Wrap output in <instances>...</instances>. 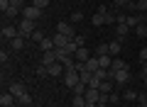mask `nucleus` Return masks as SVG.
Masks as SVG:
<instances>
[{"instance_id":"f257e3e1","label":"nucleus","mask_w":147,"mask_h":107,"mask_svg":"<svg viewBox=\"0 0 147 107\" xmlns=\"http://www.w3.org/2000/svg\"><path fill=\"white\" fill-rule=\"evenodd\" d=\"M79 83H81V73L76 71V66L64 71V85H66V88H76Z\"/></svg>"},{"instance_id":"f03ea898","label":"nucleus","mask_w":147,"mask_h":107,"mask_svg":"<svg viewBox=\"0 0 147 107\" xmlns=\"http://www.w3.org/2000/svg\"><path fill=\"white\" fill-rule=\"evenodd\" d=\"M17 29H20L22 37H30L32 32H37V22H34V20H27V17H22L20 25H17Z\"/></svg>"},{"instance_id":"7ed1b4c3","label":"nucleus","mask_w":147,"mask_h":107,"mask_svg":"<svg viewBox=\"0 0 147 107\" xmlns=\"http://www.w3.org/2000/svg\"><path fill=\"white\" fill-rule=\"evenodd\" d=\"M44 15V10H39V7H34V5H25L22 7V17H27V20H39V17Z\"/></svg>"},{"instance_id":"20e7f679","label":"nucleus","mask_w":147,"mask_h":107,"mask_svg":"<svg viewBox=\"0 0 147 107\" xmlns=\"http://www.w3.org/2000/svg\"><path fill=\"white\" fill-rule=\"evenodd\" d=\"M57 32H59V34H64V37H69V39L76 37V29H74L71 22H59V25H57Z\"/></svg>"},{"instance_id":"39448f33","label":"nucleus","mask_w":147,"mask_h":107,"mask_svg":"<svg viewBox=\"0 0 147 107\" xmlns=\"http://www.w3.org/2000/svg\"><path fill=\"white\" fill-rule=\"evenodd\" d=\"M105 12H108V7H105V5H100L98 10H96V15L91 17V25H93V27H100V25H105Z\"/></svg>"},{"instance_id":"423d86ee","label":"nucleus","mask_w":147,"mask_h":107,"mask_svg":"<svg viewBox=\"0 0 147 107\" xmlns=\"http://www.w3.org/2000/svg\"><path fill=\"white\" fill-rule=\"evenodd\" d=\"M7 90H10L12 95H15V97H22V95H25V92H27V88H25V83H20V80H12Z\"/></svg>"},{"instance_id":"0eeeda50","label":"nucleus","mask_w":147,"mask_h":107,"mask_svg":"<svg viewBox=\"0 0 147 107\" xmlns=\"http://www.w3.org/2000/svg\"><path fill=\"white\" fill-rule=\"evenodd\" d=\"M0 34H3V39H15V37H22L20 29H17V27H12V25L3 27V32H0Z\"/></svg>"},{"instance_id":"6e6552de","label":"nucleus","mask_w":147,"mask_h":107,"mask_svg":"<svg viewBox=\"0 0 147 107\" xmlns=\"http://www.w3.org/2000/svg\"><path fill=\"white\" fill-rule=\"evenodd\" d=\"M130 32H132V29H130V27L125 25V22H120V25H115V37H118V41H123V39H125L127 34H130Z\"/></svg>"},{"instance_id":"1a4fd4ad","label":"nucleus","mask_w":147,"mask_h":107,"mask_svg":"<svg viewBox=\"0 0 147 107\" xmlns=\"http://www.w3.org/2000/svg\"><path fill=\"white\" fill-rule=\"evenodd\" d=\"M57 51H42V66H52V63H57Z\"/></svg>"},{"instance_id":"9d476101","label":"nucleus","mask_w":147,"mask_h":107,"mask_svg":"<svg viewBox=\"0 0 147 107\" xmlns=\"http://www.w3.org/2000/svg\"><path fill=\"white\" fill-rule=\"evenodd\" d=\"M15 102H17V97L12 95L10 90H7V92H3V95H0V105H3V107H12V105H15Z\"/></svg>"},{"instance_id":"9b49d317","label":"nucleus","mask_w":147,"mask_h":107,"mask_svg":"<svg viewBox=\"0 0 147 107\" xmlns=\"http://www.w3.org/2000/svg\"><path fill=\"white\" fill-rule=\"evenodd\" d=\"M84 97H86V102H98L100 100V90L98 88H88V90L84 92Z\"/></svg>"},{"instance_id":"f8f14e48","label":"nucleus","mask_w":147,"mask_h":107,"mask_svg":"<svg viewBox=\"0 0 147 107\" xmlns=\"http://www.w3.org/2000/svg\"><path fill=\"white\" fill-rule=\"evenodd\" d=\"M74 56H76V61H81V63H86L91 58V51L86 49V46H79V49H76V54H74Z\"/></svg>"},{"instance_id":"ddd939ff","label":"nucleus","mask_w":147,"mask_h":107,"mask_svg":"<svg viewBox=\"0 0 147 107\" xmlns=\"http://www.w3.org/2000/svg\"><path fill=\"white\" fill-rule=\"evenodd\" d=\"M113 80H115L118 85L127 83V80H130V68H125V71H115V78H113Z\"/></svg>"},{"instance_id":"4468645a","label":"nucleus","mask_w":147,"mask_h":107,"mask_svg":"<svg viewBox=\"0 0 147 107\" xmlns=\"http://www.w3.org/2000/svg\"><path fill=\"white\" fill-rule=\"evenodd\" d=\"M140 22H145V15H127V20H125V25L130 27V29H135Z\"/></svg>"},{"instance_id":"2eb2a0df","label":"nucleus","mask_w":147,"mask_h":107,"mask_svg":"<svg viewBox=\"0 0 147 107\" xmlns=\"http://www.w3.org/2000/svg\"><path fill=\"white\" fill-rule=\"evenodd\" d=\"M47 68H49V76H52V78L61 76V73L66 71V68H64V63H59V61H57V63H52V66H47Z\"/></svg>"},{"instance_id":"dca6fc26","label":"nucleus","mask_w":147,"mask_h":107,"mask_svg":"<svg viewBox=\"0 0 147 107\" xmlns=\"http://www.w3.org/2000/svg\"><path fill=\"white\" fill-rule=\"evenodd\" d=\"M108 51H110V56H113V58H115L118 56V54H120V51H123V41H110V44H108Z\"/></svg>"},{"instance_id":"f3484780","label":"nucleus","mask_w":147,"mask_h":107,"mask_svg":"<svg viewBox=\"0 0 147 107\" xmlns=\"http://www.w3.org/2000/svg\"><path fill=\"white\" fill-rule=\"evenodd\" d=\"M39 49H42V51H54V49H57V46H54V39H52V37H44V39L39 41Z\"/></svg>"},{"instance_id":"a211bd4d","label":"nucleus","mask_w":147,"mask_h":107,"mask_svg":"<svg viewBox=\"0 0 147 107\" xmlns=\"http://www.w3.org/2000/svg\"><path fill=\"white\" fill-rule=\"evenodd\" d=\"M10 49L12 51H22V49H25V37H15V39H10Z\"/></svg>"},{"instance_id":"6ab92c4d","label":"nucleus","mask_w":147,"mask_h":107,"mask_svg":"<svg viewBox=\"0 0 147 107\" xmlns=\"http://www.w3.org/2000/svg\"><path fill=\"white\" fill-rule=\"evenodd\" d=\"M52 39H54V46H57V49H61V46H66V44H69V37L59 34V32H57V34L52 37Z\"/></svg>"},{"instance_id":"aec40b11","label":"nucleus","mask_w":147,"mask_h":107,"mask_svg":"<svg viewBox=\"0 0 147 107\" xmlns=\"http://www.w3.org/2000/svg\"><path fill=\"white\" fill-rule=\"evenodd\" d=\"M132 34H137L140 39H145V37H147V22H140V25L132 29Z\"/></svg>"},{"instance_id":"412c9836","label":"nucleus","mask_w":147,"mask_h":107,"mask_svg":"<svg viewBox=\"0 0 147 107\" xmlns=\"http://www.w3.org/2000/svg\"><path fill=\"white\" fill-rule=\"evenodd\" d=\"M110 68H113V71H125V68H127V63L125 61H123V58H113V66H110Z\"/></svg>"},{"instance_id":"4be33fe9","label":"nucleus","mask_w":147,"mask_h":107,"mask_svg":"<svg viewBox=\"0 0 147 107\" xmlns=\"http://www.w3.org/2000/svg\"><path fill=\"white\" fill-rule=\"evenodd\" d=\"M20 12H22V10H20V7H15V5H12V7H10V10H7V12H3V15H5V17H7V20H15V17H17V15H20Z\"/></svg>"},{"instance_id":"5701e85b","label":"nucleus","mask_w":147,"mask_h":107,"mask_svg":"<svg viewBox=\"0 0 147 107\" xmlns=\"http://www.w3.org/2000/svg\"><path fill=\"white\" fill-rule=\"evenodd\" d=\"M71 105H74V107H86L88 102H86L84 95H74V102H71Z\"/></svg>"},{"instance_id":"b1692460","label":"nucleus","mask_w":147,"mask_h":107,"mask_svg":"<svg viewBox=\"0 0 147 107\" xmlns=\"http://www.w3.org/2000/svg\"><path fill=\"white\" fill-rule=\"evenodd\" d=\"M98 90H100V92H113V80H103Z\"/></svg>"},{"instance_id":"393cba45","label":"nucleus","mask_w":147,"mask_h":107,"mask_svg":"<svg viewBox=\"0 0 147 107\" xmlns=\"http://www.w3.org/2000/svg\"><path fill=\"white\" fill-rule=\"evenodd\" d=\"M49 3H52V0H32V5H34V7H39V10H47V7H49Z\"/></svg>"},{"instance_id":"a878e982","label":"nucleus","mask_w":147,"mask_h":107,"mask_svg":"<svg viewBox=\"0 0 147 107\" xmlns=\"http://www.w3.org/2000/svg\"><path fill=\"white\" fill-rule=\"evenodd\" d=\"M71 90H74V95H84V92L88 90V85H86V83H79V85H76V88H71Z\"/></svg>"},{"instance_id":"bb28decb","label":"nucleus","mask_w":147,"mask_h":107,"mask_svg":"<svg viewBox=\"0 0 147 107\" xmlns=\"http://www.w3.org/2000/svg\"><path fill=\"white\" fill-rule=\"evenodd\" d=\"M105 54H110V51H108V44H98V49H96L93 56H105Z\"/></svg>"},{"instance_id":"cd10ccee","label":"nucleus","mask_w":147,"mask_h":107,"mask_svg":"<svg viewBox=\"0 0 147 107\" xmlns=\"http://www.w3.org/2000/svg\"><path fill=\"white\" fill-rule=\"evenodd\" d=\"M81 20H84V12L76 10V12H71V20H69V22H71V25H76V22H81Z\"/></svg>"},{"instance_id":"c85d7f7f","label":"nucleus","mask_w":147,"mask_h":107,"mask_svg":"<svg viewBox=\"0 0 147 107\" xmlns=\"http://www.w3.org/2000/svg\"><path fill=\"white\" fill-rule=\"evenodd\" d=\"M17 102H20V105H32V95H30V92H25L22 97H17Z\"/></svg>"},{"instance_id":"c756f323","label":"nucleus","mask_w":147,"mask_h":107,"mask_svg":"<svg viewBox=\"0 0 147 107\" xmlns=\"http://www.w3.org/2000/svg\"><path fill=\"white\" fill-rule=\"evenodd\" d=\"M30 37H32V39H34V41H37V44H39V41H42V39H44V32H39V29H37V32H32V34H30Z\"/></svg>"},{"instance_id":"7c9ffc66","label":"nucleus","mask_w":147,"mask_h":107,"mask_svg":"<svg viewBox=\"0 0 147 107\" xmlns=\"http://www.w3.org/2000/svg\"><path fill=\"white\" fill-rule=\"evenodd\" d=\"M100 83H103V80H100L98 76H93V78H91V83H88V88H100Z\"/></svg>"},{"instance_id":"2f4dec72","label":"nucleus","mask_w":147,"mask_h":107,"mask_svg":"<svg viewBox=\"0 0 147 107\" xmlns=\"http://www.w3.org/2000/svg\"><path fill=\"white\" fill-rule=\"evenodd\" d=\"M113 7H118V10H123V7H127V0H113Z\"/></svg>"},{"instance_id":"473e14b6","label":"nucleus","mask_w":147,"mask_h":107,"mask_svg":"<svg viewBox=\"0 0 147 107\" xmlns=\"http://www.w3.org/2000/svg\"><path fill=\"white\" fill-rule=\"evenodd\" d=\"M74 41H76V46H86V37H81V34L74 37Z\"/></svg>"},{"instance_id":"72a5a7b5","label":"nucleus","mask_w":147,"mask_h":107,"mask_svg":"<svg viewBox=\"0 0 147 107\" xmlns=\"http://www.w3.org/2000/svg\"><path fill=\"white\" fill-rule=\"evenodd\" d=\"M137 102H140V107H147V95H145V92L137 95Z\"/></svg>"},{"instance_id":"f704fd0d","label":"nucleus","mask_w":147,"mask_h":107,"mask_svg":"<svg viewBox=\"0 0 147 107\" xmlns=\"http://www.w3.org/2000/svg\"><path fill=\"white\" fill-rule=\"evenodd\" d=\"M7 58H10V51H5V49H3V51H0V61H3V63H7Z\"/></svg>"},{"instance_id":"c9c22d12","label":"nucleus","mask_w":147,"mask_h":107,"mask_svg":"<svg viewBox=\"0 0 147 107\" xmlns=\"http://www.w3.org/2000/svg\"><path fill=\"white\" fill-rule=\"evenodd\" d=\"M125 100H137V92L135 90H127L125 92Z\"/></svg>"},{"instance_id":"e433bc0d","label":"nucleus","mask_w":147,"mask_h":107,"mask_svg":"<svg viewBox=\"0 0 147 107\" xmlns=\"http://www.w3.org/2000/svg\"><path fill=\"white\" fill-rule=\"evenodd\" d=\"M145 61H147V46L140 49V63H145Z\"/></svg>"},{"instance_id":"4c0bfd02","label":"nucleus","mask_w":147,"mask_h":107,"mask_svg":"<svg viewBox=\"0 0 147 107\" xmlns=\"http://www.w3.org/2000/svg\"><path fill=\"white\" fill-rule=\"evenodd\" d=\"M12 5H15V7H20V10H22V7H25V3H22V0H12Z\"/></svg>"},{"instance_id":"58836bf2","label":"nucleus","mask_w":147,"mask_h":107,"mask_svg":"<svg viewBox=\"0 0 147 107\" xmlns=\"http://www.w3.org/2000/svg\"><path fill=\"white\" fill-rule=\"evenodd\" d=\"M145 73H147V61L142 63V76H145Z\"/></svg>"},{"instance_id":"ea45409f","label":"nucleus","mask_w":147,"mask_h":107,"mask_svg":"<svg viewBox=\"0 0 147 107\" xmlns=\"http://www.w3.org/2000/svg\"><path fill=\"white\" fill-rule=\"evenodd\" d=\"M142 80H145V85H147V73H145V76H142Z\"/></svg>"},{"instance_id":"a19ab883","label":"nucleus","mask_w":147,"mask_h":107,"mask_svg":"<svg viewBox=\"0 0 147 107\" xmlns=\"http://www.w3.org/2000/svg\"><path fill=\"white\" fill-rule=\"evenodd\" d=\"M145 22H147V12H145Z\"/></svg>"}]
</instances>
